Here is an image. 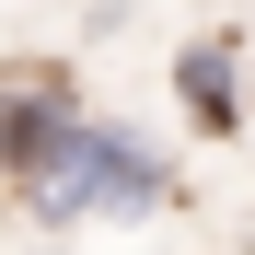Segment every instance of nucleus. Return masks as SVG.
<instances>
[{"label": "nucleus", "instance_id": "nucleus-3", "mask_svg": "<svg viewBox=\"0 0 255 255\" xmlns=\"http://www.w3.org/2000/svg\"><path fill=\"white\" fill-rule=\"evenodd\" d=\"M174 116L197 139H244V35H186L174 47Z\"/></svg>", "mask_w": 255, "mask_h": 255}, {"label": "nucleus", "instance_id": "nucleus-2", "mask_svg": "<svg viewBox=\"0 0 255 255\" xmlns=\"http://www.w3.org/2000/svg\"><path fill=\"white\" fill-rule=\"evenodd\" d=\"M81 128V81L58 58H35V70H0V186H23L35 162H47L58 139Z\"/></svg>", "mask_w": 255, "mask_h": 255}, {"label": "nucleus", "instance_id": "nucleus-1", "mask_svg": "<svg viewBox=\"0 0 255 255\" xmlns=\"http://www.w3.org/2000/svg\"><path fill=\"white\" fill-rule=\"evenodd\" d=\"M12 197H23V221H35V232H81V221H162L186 186H174V151H162L151 128H128V116H93V105H81V128L35 162Z\"/></svg>", "mask_w": 255, "mask_h": 255}]
</instances>
